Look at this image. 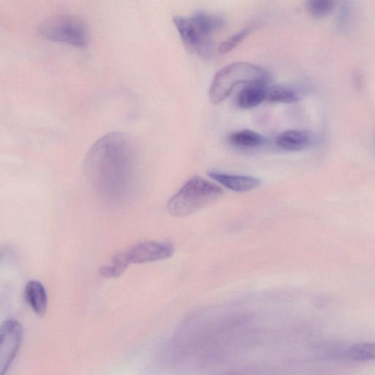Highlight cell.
<instances>
[{
    "mask_svg": "<svg viewBox=\"0 0 375 375\" xmlns=\"http://www.w3.org/2000/svg\"><path fill=\"white\" fill-rule=\"evenodd\" d=\"M138 167L134 142L127 134L112 132L96 141L84 160L87 179L106 199L119 202L129 194Z\"/></svg>",
    "mask_w": 375,
    "mask_h": 375,
    "instance_id": "1",
    "label": "cell"
},
{
    "mask_svg": "<svg viewBox=\"0 0 375 375\" xmlns=\"http://www.w3.org/2000/svg\"><path fill=\"white\" fill-rule=\"evenodd\" d=\"M277 146L286 151H300L308 148L313 141V135L305 130H288L277 138Z\"/></svg>",
    "mask_w": 375,
    "mask_h": 375,
    "instance_id": "9",
    "label": "cell"
},
{
    "mask_svg": "<svg viewBox=\"0 0 375 375\" xmlns=\"http://www.w3.org/2000/svg\"><path fill=\"white\" fill-rule=\"evenodd\" d=\"M270 75L260 66L246 62H236L222 68L214 77L209 90V99L213 105L224 101L240 84H264Z\"/></svg>",
    "mask_w": 375,
    "mask_h": 375,
    "instance_id": "3",
    "label": "cell"
},
{
    "mask_svg": "<svg viewBox=\"0 0 375 375\" xmlns=\"http://www.w3.org/2000/svg\"><path fill=\"white\" fill-rule=\"evenodd\" d=\"M334 8V3L331 0H311L307 4V8L312 15L321 18L329 14Z\"/></svg>",
    "mask_w": 375,
    "mask_h": 375,
    "instance_id": "17",
    "label": "cell"
},
{
    "mask_svg": "<svg viewBox=\"0 0 375 375\" xmlns=\"http://www.w3.org/2000/svg\"><path fill=\"white\" fill-rule=\"evenodd\" d=\"M39 31L47 40L75 47H84L88 41L85 23L76 15L62 14L49 18Z\"/></svg>",
    "mask_w": 375,
    "mask_h": 375,
    "instance_id": "5",
    "label": "cell"
},
{
    "mask_svg": "<svg viewBox=\"0 0 375 375\" xmlns=\"http://www.w3.org/2000/svg\"><path fill=\"white\" fill-rule=\"evenodd\" d=\"M253 30L251 27H248L241 30L233 35H231L227 40L223 42L219 47V52L220 53H227L234 50L239 46L250 33Z\"/></svg>",
    "mask_w": 375,
    "mask_h": 375,
    "instance_id": "16",
    "label": "cell"
},
{
    "mask_svg": "<svg viewBox=\"0 0 375 375\" xmlns=\"http://www.w3.org/2000/svg\"><path fill=\"white\" fill-rule=\"evenodd\" d=\"M267 87L264 84L246 85L238 95L236 103L241 109L255 108L267 98Z\"/></svg>",
    "mask_w": 375,
    "mask_h": 375,
    "instance_id": "11",
    "label": "cell"
},
{
    "mask_svg": "<svg viewBox=\"0 0 375 375\" xmlns=\"http://www.w3.org/2000/svg\"><path fill=\"white\" fill-rule=\"evenodd\" d=\"M129 264L127 253H121L116 255L110 264L102 266L99 273L104 278H117L126 272Z\"/></svg>",
    "mask_w": 375,
    "mask_h": 375,
    "instance_id": "14",
    "label": "cell"
},
{
    "mask_svg": "<svg viewBox=\"0 0 375 375\" xmlns=\"http://www.w3.org/2000/svg\"><path fill=\"white\" fill-rule=\"evenodd\" d=\"M348 356L352 361L358 362L375 360V343L355 345L349 348Z\"/></svg>",
    "mask_w": 375,
    "mask_h": 375,
    "instance_id": "15",
    "label": "cell"
},
{
    "mask_svg": "<svg viewBox=\"0 0 375 375\" xmlns=\"http://www.w3.org/2000/svg\"><path fill=\"white\" fill-rule=\"evenodd\" d=\"M23 330L19 322L14 319L6 321L1 326V345H0V371L4 375L19 351Z\"/></svg>",
    "mask_w": 375,
    "mask_h": 375,
    "instance_id": "6",
    "label": "cell"
},
{
    "mask_svg": "<svg viewBox=\"0 0 375 375\" xmlns=\"http://www.w3.org/2000/svg\"><path fill=\"white\" fill-rule=\"evenodd\" d=\"M126 253L130 263L142 264L169 259L174 247L170 243L148 241L134 245Z\"/></svg>",
    "mask_w": 375,
    "mask_h": 375,
    "instance_id": "7",
    "label": "cell"
},
{
    "mask_svg": "<svg viewBox=\"0 0 375 375\" xmlns=\"http://www.w3.org/2000/svg\"><path fill=\"white\" fill-rule=\"evenodd\" d=\"M173 23L187 47L205 59L212 57L214 47L212 34L224 26L222 17L196 11L189 17L174 16Z\"/></svg>",
    "mask_w": 375,
    "mask_h": 375,
    "instance_id": "2",
    "label": "cell"
},
{
    "mask_svg": "<svg viewBox=\"0 0 375 375\" xmlns=\"http://www.w3.org/2000/svg\"><path fill=\"white\" fill-rule=\"evenodd\" d=\"M25 298L34 313L41 317L45 314L48 306V297L41 282L29 281L25 287Z\"/></svg>",
    "mask_w": 375,
    "mask_h": 375,
    "instance_id": "10",
    "label": "cell"
},
{
    "mask_svg": "<svg viewBox=\"0 0 375 375\" xmlns=\"http://www.w3.org/2000/svg\"><path fill=\"white\" fill-rule=\"evenodd\" d=\"M208 175L227 189L236 192L252 191L260 187L262 184L259 178L251 176L230 174L216 171H210Z\"/></svg>",
    "mask_w": 375,
    "mask_h": 375,
    "instance_id": "8",
    "label": "cell"
},
{
    "mask_svg": "<svg viewBox=\"0 0 375 375\" xmlns=\"http://www.w3.org/2000/svg\"><path fill=\"white\" fill-rule=\"evenodd\" d=\"M300 98V92L291 85L276 84L267 88L266 100L272 103H293Z\"/></svg>",
    "mask_w": 375,
    "mask_h": 375,
    "instance_id": "12",
    "label": "cell"
},
{
    "mask_svg": "<svg viewBox=\"0 0 375 375\" xmlns=\"http://www.w3.org/2000/svg\"><path fill=\"white\" fill-rule=\"evenodd\" d=\"M223 189L201 176L191 178L167 203V210L175 217H184L222 198Z\"/></svg>",
    "mask_w": 375,
    "mask_h": 375,
    "instance_id": "4",
    "label": "cell"
},
{
    "mask_svg": "<svg viewBox=\"0 0 375 375\" xmlns=\"http://www.w3.org/2000/svg\"><path fill=\"white\" fill-rule=\"evenodd\" d=\"M229 141L231 145L242 148H255L264 144L265 137L252 130H241L231 134Z\"/></svg>",
    "mask_w": 375,
    "mask_h": 375,
    "instance_id": "13",
    "label": "cell"
}]
</instances>
